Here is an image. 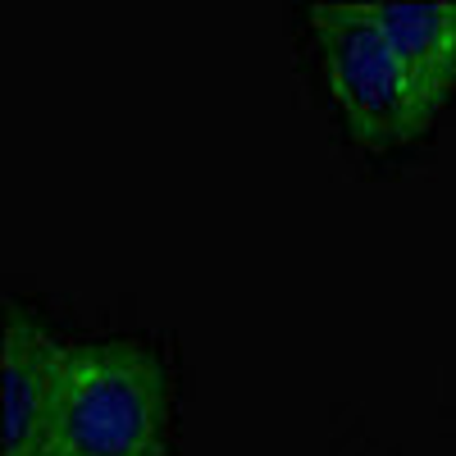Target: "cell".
Segmentation results:
<instances>
[{"mask_svg": "<svg viewBox=\"0 0 456 456\" xmlns=\"http://www.w3.org/2000/svg\"><path fill=\"white\" fill-rule=\"evenodd\" d=\"M64 347L37 315L5 297V352H0V388H5V456H46L51 402L60 384Z\"/></svg>", "mask_w": 456, "mask_h": 456, "instance_id": "cell-3", "label": "cell"}, {"mask_svg": "<svg viewBox=\"0 0 456 456\" xmlns=\"http://www.w3.org/2000/svg\"><path fill=\"white\" fill-rule=\"evenodd\" d=\"M169 365L137 338L69 342L51 402L46 456H165Z\"/></svg>", "mask_w": 456, "mask_h": 456, "instance_id": "cell-1", "label": "cell"}, {"mask_svg": "<svg viewBox=\"0 0 456 456\" xmlns=\"http://www.w3.org/2000/svg\"><path fill=\"white\" fill-rule=\"evenodd\" d=\"M365 14L406 69L420 110H434L456 83V0H365Z\"/></svg>", "mask_w": 456, "mask_h": 456, "instance_id": "cell-4", "label": "cell"}, {"mask_svg": "<svg viewBox=\"0 0 456 456\" xmlns=\"http://www.w3.org/2000/svg\"><path fill=\"white\" fill-rule=\"evenodd\" d=\"M311 28L324 51L333 101L342 110V119H347V128L356 133V142L397 146L429 124V114L411 92L406 69L397 64L388 42L370 23L365 5L320 0V5H311Z\"/></svg>", "mask_w": 456, "mask_h": 456, "instance_id": "cell-2", "label": "cell"}]
</instances>
